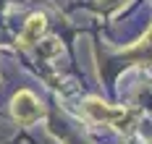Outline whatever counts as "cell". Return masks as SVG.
Masks as SVG:
<instances>
[{
    "mask_svg": "<svg viewBox=\"0 0 152 144\" xmlns=\"http://www.w3.org/2000/svg\"><path fill=\"white\" fill-rule=\"evenodd\" d=\"M13 115L21 121V123H31L39 118V105L37 100L29 95V92H18L13 97Z\"/></svg>",
    "mask_w": 152,
    "mask_h": 144,
    "instance_id": "cell-1",
    "label": "cell"
},
{
    "mask_svg": "<svg viewBox=\"0 0 152 144\" xmlns=\"http://www.w3.org/2000/svg\"><path fill=\"white\" fill-rule=\"evenodd\" d=\"M42 29H45V16H31L29 21H26V29L21 32V45H31V42H37V37L42 34Z\"/></svg>",
    "mask_w": 152,
    "mask_h": 144,
    "instance_id": "cell-2",
    "label": "cell"
}]
</instances>
